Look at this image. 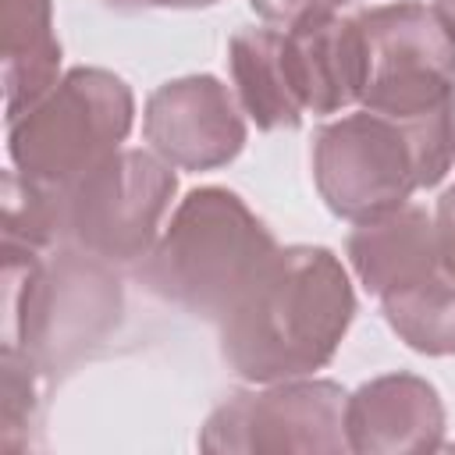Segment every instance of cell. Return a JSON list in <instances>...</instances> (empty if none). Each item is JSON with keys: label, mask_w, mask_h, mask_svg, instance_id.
<instances>
[{"label": "cell", "mask_w": 455, "mask_h": 455, "mask_svg": "<svg viewBox=\"0 0 455 455\" xmlns=\"http://www.w3.org/2000/svg\"><path fill=\"white\" fill-rule=\"evenodd\" d=\"M355 316L348 270L327 245H277L217 320L224 363L249 384L313 377Z\"/></svg>", "instance_id": "6da1fadb"}, {"label": "cell", "mask_w": 455, "mask_h": 455, "mask_svg": "<svg viewBox=\"0 0 455 455\" xmlns=\"http://www.w3.org/2000/svg\"><path fill=\"white\" fill-rule=\"evenodd\" d=\"M313 185L341 220H370L416 188H434L455 164V103L423 117L373 110L327 121L313 135Z\"/></svg>", "instance_id": "7a4b0ae2"}, {"label": "cell", "mask_w": 455, "mask_h": 455, "mask_svg": "<svg viewBox=\"0 0 455 455\" xmlns=\"http://www.w3.org/2000/svg\"><path fill=\"white\" fill-rule=\"evenodd\" d=\"M274 252V231L238 192L203 185L174 206L135 274L149 295L217 323Z\"/></svg>", "instance_id": "3957f363"}, {"label": "cell", "mask_w": 455, "mask_h": 455, "mask_svg": "<svg viewBox=\"0 0 455 455\" xmlns=\"http://www.w3.org/2000/svg\"><path fill=\"white\" fill-rule=\"evenodd\" d=\"M121 320V281L110 263L64 242L4 245V345L43 373L68 370Z\"/></svg>", "instance_id": "277c9868"}, {"label": "cell", "mask_w": 455, "mask_h": 455, "mask_svg": "<svg viewBox=\"0 0 455 455\" xmlns=\"http://www.w3.org/2000/svg\"><path fill=\"white\" fill-rule=\"evenodd\" d=\"M135 124L132 85L107 68H71L21 117L7 121V156L39 188H64L121 149Z\"/></svg>", "instance_id": "5b68a950"}, {"label": "cell", "mask_w": 455, "mask_h": 455, "mask_svg": "<svg viewBox=\"0 0 455 455\" xmlns=\"http://www.w3.org/2000/svg\"><path fill=\"white\" fill-rule=\"evenodd\" d=\"M174 192L178 174L167 160L121 146L71 185L50 192L57 242L110 267L139 263L156 245Z\"/></svg>", "instance_id": "8992f818"}, {"label": "cell", "mask_w": 455, "mask_h": 455, "mask_svg": "<svg viewBox=\"0 0 455 455\" xmlns=\"http://www.w3.org/2000/svg\"><path fill=\"white\" fill-rule=\"evenodd\" d=\"M366 50L363 110L423 117L455 103V32L423 0H398L355 14Z\"/></svg>", "instance_id": "52a82bcc"}, {"label": "cell", "mask_w": 455, "mask_h": 455, "mask_svg": "<svg viewBox=\"0 0 455 455\" xmlns=\"http://www.w3.org/2000/svg\"><path fill=\"white\" fill-rule=\"evenodd\" d=\"M345 387L316 377L274 380L252 391H235L220 402L203 430V451L259 455V451H348L345 437Z\"/></svg>", "instance_id": "ba28073f"}, {"label": "cell", "mask_w": 455, "mask_h": 455, "mask_svg": "<svg viewBox=\"0 0 455 455\" xmlns=\"http://www.w3.org/2000/svg\"><path fill=\"white\" fill-rule=\"evenodd\" d=\"M142 139L178 171H217L245 149L249 128L231 85L217 75H181L149 92Z\"/></svg>", "instance_id": "9c48e42d"}, {"label": "cell", "mask_w": 455, "mask_h": 455, "mask_svg": "<svg viewBox=\"0 0 455 455\" xmlns=\"http://www.w3.org/2000/svg\"><path fill=\"white\" fill-rule=\"evenodd\" d=\"M345 437L355 455L437 451L444 444V402L427 377H373L345 402Z\"/></svg>", "instance_id": "30bf717a"}, {"label": "cell", "mask_w": 455, "mask_h": 455, "mask_svg": "<svg viewBox=\"0 0 455 455\" xmlns=\"http://www.w3.org/2000/svg\"><path fill=\"white\" fill-rule=\"evenodd\" d=\"M284 32V64L291 89L309 114H338L363 96L366 50L355 14H320Z\"/></svg>", "instance_id": "8fae6325"}, {"label": "cell", "mask_w": 455, "mask_h": 455, "mask_svg": "<svg viewBox=\"0 0 455 455\" xmlns=\"http://www.w3.org/2000/svg\"><path fill=\"white\" fill-rule=\"evenodd\" d=\"M345 252L359 284L377 299L423 281L441 263L434 217L416 203H402L380 217L359 220L345 242Z\"/></svg>", "instance_id": "7c38bea8"}, {"label": "cell", "mask_w": 455, "mask_h": 455, "mask_svg": "<svg viewBox=\"0 0 455 455\" xmlns=\"http://www.w3.org/2000/svg\"><path fill=\"white\" fill-rule=\"evenodd\" d=\"M0 75L7 121L21 117L60 82L53 0H0Z\"/></svg>", "instance_id": "4fadbf2b"}, {"label": "cell", "mask_w": 455, "mask_h": 455, "mask_svg": "<svg viewBox=\"0 0 455 455\" xmlns=\"http://www.w3.org/2000/svg\"><path fill=\"white\" fill-rule=\"evenodd\" d=\"M231 82L242 110L259 132H291L302 124V103L284 64L281 28H238L228 43Z\"/></svg>", "instance_id": "5bb4252c"}, {"label": "cell", "mask_w": 455, "mask_h": 455, "mask_svg": "<svg viewBox=\"0 0 455 455\" xmlns=\"http://www.w3.org/2000/svg\"><path fill=\"white\" fill-rule=\"evenodd\" d=\"M387 327L423 355H455V274L437 263L423 281L380 299Z\"/></svg>", "instance_id": "9a60e30c"}, {"label": "cell", "mask_w": 455, "mask_h": 455, "mask_svg": "<svg viewBox=\"0 0 455 455\" xmlns=\"http://www.w3.org/2000/svg\"><path fill=\"white\" fill-rule=\"evenodd\" d=\"M0 370H4V437L0 444L7 451H21L28 448V427L36 423V405H39V366L36 359H28L21 348L4 345L0 355Z\"/></svg>", "instance_id": "2e32d148"}, {"label": "cell", "mask_w": 455, "mask_h": 455, "mask_svg": "<svg viewBox=\"0 0 455 455\" xmlns=\"http://www.w3.org/2000/svg\"><path fill=\"white\" fill-rule=\"evenodd\" d=\"M341 4L345 0H249V7L267 25H277V28H291V25L320 18V14H338Z\"/></svg>", "instance_id": "e0dca14e"}, {"label": "cell", "mask_w": 455, "mask_h": 455, "mask_svg": "<svg viewBox=\"0 0 455 455\" xmlns=\"http://www.w3.org/2000/svg\"><path fill=\"white\" fill-rule=\"evenodd\" d=\"M434 231H437V252L441 263L455 274V181L441 192L437 213H434Z\"/></svg>", "instance_id": "ac0fdd59"}, {"label": "cell", "mask_w": 455, "mask_h": 455, "mask_svg": "<svg viewBox=\"0 0 455 455\" xmlns=\"http://www.w3.org/2000/svg\"><path fill=\"white\" fill-rule=\"evenodd\" d=\"M103 4H110L117 11H153V7H160V11H199V7H213L220 0H103Z\"/></svg>", "instance_id": "d6986e66"}, {"label": "cell", "mask_w": 455, "mask_h": 455, "mask_svg": "<svg viewBox=\"0 0 455 455\" xmlns=\"http://www.w3.org/2000/svg\"><path fill=\"white\" fill-rule=\"evenodd\" d=\"M434 11L448 21V28L455 32V0H434Z\"/></svg>", "instance_id": "ffe728a7"}]
</instances>
